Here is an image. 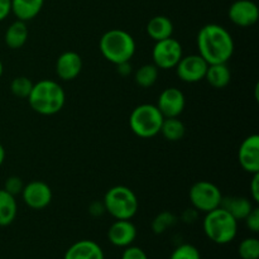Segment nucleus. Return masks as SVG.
<instances>
[{
    "instance_id": "1",
    "label": "nucleus",
    "mask_w": 259,
    "mask_h": 259,
    "mask_svg": "<svg viewBox=\"0 0 259 259\" xmlns=\"http://www.w3.org/2000/svg\"><path fill=\"white\" fill-rule=\"evenodd\" d=\"M197 50L199 55L207 62L228 63L234 53V39L227 28L217 23L204 25L197 33Z\"/></svg>"
},
{
    "instance_id": "2",
    "label": "nucleus",
    "mask_w": 259,
    "mask_h": 259,
    "mask_svg": "<svg viewBox=\"0 0 259 259\" xmlns=\"http://www.w3.org/2000/svg\"><path fill=\"white\" fill-rule=\"evenodd\" d=\"M28 103L33 111L40 115H55L65 106L66 93L57 81L39 80L33 83Z\"/></svg>"
},
{
    "instance_id": "3",
    "label": "nucleus",
    "mask_w": 259,
    "mask_h": 259,
    "mask_svg": "<svg viewBox=\"0 0 259 259\" xmlns=\"http://www.w3.org/2000/svg\"><path fill=\"white\" fill-rule=\"evenodd\" d=\"M101 55L114 65L129 62L136 55L137 45L131 33L123 29H110L104 33L99 42Z\"/></svg>"
},
{
    "instance_id": "4",
    "label": "nucleus",
    "mask_w": 259,
    "mask_h": 259,
    "mask_svg": "<svg viewBox=\"0 0 259 259\" xmlns=\"http://www.w3.org/2000/svg\"><path fill=\"white\" fill-rule=\"evenodd\" d=\"M205 235L219 245L229 244L237 238L238 222L223 207L206 212L202 222Z\"/></svg>"
},
{
    "instance_id": "5",
    "label": "nucleus",
    "mask_w": 259,
    "mask_h": 259,
    "mask_svg": "<svg viewBox=\"0 0 259 259\" xmlns=\"http://www.w3.org/2000/svg\"><path fill=\"white\" fill-rule=\"evenodd\" d=\"M105 210L115 220H131L139 209V201L136 192L129 187L118 185L106 191L104 196Z\"/></svg>"
},
{
    "instance_id": "6",
    "label": "nucleus",
    "mask_w": 259,
    "mask_h": 259,
    "mask_svg": "<svg viewBox=\"0 0 259 259\" xmlns=\"http://www.w3.org/2000/svg\"><path fill=\"white\" fill-rule=\"evenodd\" d=\"M163 115L153 104H142L136 106L129 116V126L139 138H153L159 134Z\"/></svg>"
},
{
    "instance_id": "7",
    "label": "nucleus",
    "mask_w": 259,
    "mask_h": 259,
    "mask_svg": "<svg viewBox=\"0 0 259 259\" xmlns=\"http://www.w3.org/2000/svg\"><path fill=\"white\" fill-rule=\"evenodd\" d=\"M189 199L195 210L206 214L220 206L223 194L219 187L212 182L197 181L190 189Z\"/></svg>"
},
{
    "instance_id": "8",
    "label": "nucleus",
    "mask_w": 259,
    "mask_h": 259,
    "mask_svg": "<svg viewBox=\"0 0 259 259\" xmlns=\"http://www.w3.org/2000/svg\"><path fill=\"white\" fill-rule=\"evenodd\" d=\"M182 56L184 53H182L181 43L172 37L156 42L152 50L153 65H156L158 70L175 68Z\"/></svg>"
},
{
    "instance_id": "9",
    "label": "nucleus",
    "mask_w": 259,
    "mask_h": 259,
    "mask_svg": "<svg viewBox=\"0 0 259 259\" xmlns=\"http://www.w3.org/2000/svg\"><path fill=\"white\" fill-rule=\"evenodd\" d=\"M207 67L209 65L206 61L197 53V55L182 56L175 68L180 80L187 83H196L204 80Z\"/></svg>"
},
{
    "instance_id": "10",
    "label": "nucleus",
    "mask_w": 259,
    "mask_h": 259,
    "mask_svg": "<svg viewBox=\"0 0 259 259\" xmlns=\"http://www.w3.org/2000/svg\"><path fill=\"white\" fill-rule=\"evenodd\" d=\"M156 106L163 118H179L185 110L186 99L177 88H167L159 94Z\"/></svg>"
},
{
    "instance_id": "11",
    "label": "nucleus",
    "mask_w": 259,
    "mask_h": 259,
    "mask_svg": "<svg viewBox=\"0 0 259 259\" xmlns=\"http://www.w3.org/2000/svg\"><path fill=\"white\" fill-rule=\"evenodd\" d=\"M20 195L24 204L33 210H42L47 207L53 196L51 187L43 181H32L24 185Z\"/></svg>"
},
{
    "instance_id": "12",
    "label": "nucleus",
    "mask_w": 259,
    "mask_h": 259,
    "mask_svg": "<svg viewBox=\"0 0 259 259\" xmlns=\"http://www.w3.org/2000/svg\"><path fill=\"white\" fill-rule=\"evenodd\" d=\"M228 17L238 27H252L259 19V8L252 0H237L229 7Z\"/></svg>"
},
{
    "instance_id": "13",
    "label": "nucleus",
    "mask_w": 259,
    "mask_h": 259,
    "mask_svg": "<svg viewBox=\"0 0 259 259\" xmlns=\"http://www.w3.org/2000/svg\"><path fill=\"white\" fill-rule=\"evenodd\" d=\"M239 164L250 175L259 174V136L250 134L242 142L238 151Z\"/></svg>"
},
{
    "instance_id": "14",
    "label": "nucleus",
    "mask_w": 259,
    "mask_h": 259,
    "mask_svg": "<svg viewBox=\"0 0 259 259\" xmlns=\"http://www.w3.org/2000/svg\"><path fill=\"white\" fill-rule=\"evenodd\" d=\"M82 71V58L77 52L66 51L56 61V73L62 81H72Z\"/></svg>"
},
{
    "instance_id": "15",
    "label": "nucleus",
    "mask_w": 259,
    "mask_h": 259,
    "mask_svg": "<svg viewBox=\"0 0 259 259\" xmlns=\"http://www.w3.org/2000/svg\"><path fill=\"white\" fill-rule=\"evenodd\" d=\"M137 228L131 220H115L108 230V239L114 247L125 248L134 243Z\"/></svg>"
},
{
    "instance_id": "16",
    "label": "nucleus",
    "mask_w": 259,
    "mask_h": 259,
    "mask_svg": "<svg viewBox=\"0 0 259 259\" xmlns=\"http://www.w3.org/2000/svg\"><path fill=\"white\" fill-rule=\"evenodd\" d=\"M63 259H105L104 250L96 242L82 239L67 248Z\"/></svg>"
},
{
    "instance_id": "17",
    "label": "nucleus",
    "mask_w": 259,
    "mask_h": 259,
    "mask_svg": "<svg viewBox=\"0 0 259 259\" xmlns=\"http://www.w3.org/2000/svg\"><path fill=\"white\" fill-rule=\"evenodd\" d=\"M220 207L227 210L237 222L244 220L247 215L253 210V204L248 197L244 196H223Z\"/></svg>"
},
{
    "instance_id": "18",
    "label": "nucleus",
    "mask_w": 259,
    "mask_h": 259,
    "mask_svg": "<svg viewBox=\"0 0 259 259\" xmlns=\"http://www.w3.org/2000/svg\"><path fill=\"white\" fill-rule=\"evenodd\" d=\"M45 0H12V13L18 20L29 22L42 10Z\"/></svg>"
},
{
    "instance_id": "19",
    "label": "nucleus",
    "mask_w": 259,
    "mask_h": 259,
    "mask_svg": "<svg viewBox=\"0 0 259 259\" xmlns=\"http://www.w3.org/2000/svg\"><path fill=\"white\" fill-rule=\"evenodd\" d=\"M147 33L154 42H158V40L172 37L174 24L166 15H156L147 24Z\"/></svg>"
},
{
    "instance_id": "20",
    "label": "nucleus",
    "mask_w": 259,
    "mask_h": 259,
    "mask_svg": "<svg viewBox=\"0 0 259 259\" xmlns=\"http://www.w3.org/2000/svg\"><path fill=\"white\" fill-rule=\"evenodd\" d=\"M28 34H29V32H28L25 22L17 19L8 27L7 32H5V45L10 50H19L27 43Z\"/></svg>"
},
{
    "instance_id": "21",
    "label": "nucleus",
    "mask_w": 259,
    "mask_h": 259,
    "mask_svg": "<svg viewBox=\"0 0 259 259\" xmlns=\"http://www.w3.org/2000/svg\"><path fill=\"white\" fill-rule=\"evenodd\" d=\"M204 80H206L209 85L214 89H224L229 85L232 80V72L227 63L209 65Z\"/></svg>"
},
{
    "instance_id": "22",
    "label": "nucleus",
    "mask_w": 259,
    "mask_h": 259,
    "mask_svg": "<svg viewBox=\"0 0 259 259\" xmlns=\"http://www.w3.org/2000/svg\"><path fill=\"white\" fill-rule=\"evenodd\" d=\"M18 205L15 196L0 189V227H9L17 218Z\"/></svg>"
},
{
    "instance_id": "23",
    "label": "nucleus",
    "mask_w": 259,
    "mask_h": 259,
    "mask_svg": "<svg viewBox=\"0 0 259 259\" xmlns=\"http://www.w3.org/2000/svg\"><path fill=\"white\" fill-rule=\"evenodd\" d=\"M159 133L169 142L181 141L186 133L185 124L179 118H164Z\"/></svg>"
},
{
    "instance_id": "24",
    "label": "nucleus",
    "mask_w": 259,
    "mask_h": 259,
    "mask_svg": "<svg viewBox=\"0 0 259 259\" xmlns=\"http://www.w3.org/2000/svg\"><path fill=\"white\" fill-rule=\"evenodd\" d=\"M158 78V68L153 63H147L141 66L134 75V80L138 86L143 89L152 88Z\"/></svg>"
},
{
    "instance_id": "25",
    "label": "nucleus",
    "mask_w": 259,
    "mask_h": 259,
    "mask_svg": "<svg viewBox=\"0 0 259 259\" xmlns=\"http://www.w3.org/2000/svg\"><path fill=\"white\" fill-rule=\"evenodd\" d=\"M177 223V218L172 212H159L152 222V230L154 234H163L167 229L174 227Z\"/></svg>"
},
{
    "instance_id": "26",
    "label": "nucleus",
    "mask_w": 259,
    "mask_h": 259,
    "mask_svg": "<svg viewBox=\"0 0 259 259\" xmlns=\"http://www.w3.org/2000/svg\"><path fill=\"white\" fill-rule=\"evenodd\" d=\"M238 253L242 259H258L259 258V240L255 237L245 238L238 247Z\"/></svg>"
},
{
    "instance_id": "27",
    "label": "nucleus",
    "mask_w": 259,
    "mask_h": 259,
    "mask_svg": "<svg viewBox=\"0 0 259 259\" xmlns=\"http://www.w3.org/2000/svg\"><path fill=\"white\" fill-rule=\"evenodd\" d=\"M33 82L30 78L25 77V76H18V77L13 78L10 82V91L14 96L20 99H28L30 91H32Z\"/></svg>"
},
{
    "instance_id": "28",
    "label": "nucleus",
    "mask_w": 259,
    "mask_h": 259,
    "mask_svg": "<svg viewBox=\"0 0 259 259\" xmlns=\"http://www.w3.org/2000/svg\"><path fill=\"white\" fill-rule=\"evenodd\" d=\"M169 259H201V254L195 245L185 243L175 248L169 255Z\"/></svg>"
},
{
    "instance_id": "29",
    "label": "nucleus",
    "mask_w": 259,
    "mask_h": 259,
    "mask_svg": "<svg viewBox=\"0 0 259 259\" xmlns=\"http://www.w3.org/2000/svg\"><path fill=\"white\" fill-rule=\"evenodd\" d=\"M23 187H24V184H23L22 179L17 176H10L9 179H7V181L4 184L5 191L9 192L13 196H17V195L22 194Z\"/></svg>"
},
{
    "instance_id": "30",
    "label": "nucleus",
    "mask_w": 259,
    "mask_h": 259,
    "mask_svg": "<svg viewBox=\"0 0 259 259\" xmlns=\"http://www.w3.org/2000/svg\"><path fill=\"white\" fill-rule=\"evenodd\" d=\"M120 259H148V255L142 248L129 245V247L124 248Z\"/></svg>"
},
{
    "instance_id": "31",
    "label": "nucleus",
    "mask_w": 259,
    "mask_h": 259,
    "mask_svg": "<svg viewBox=\"0 0 259 259\" xmlns=\"http://www.w3.org/2000/svg\"><path fill=\"white\" fill-rule=\"evenodd\" d=\"M245 227L250 230L252 233L257 234L259 232V209L258 207H253L252 211L247 215L244 219Z\"/></svg>"
},
{
    "instance_id": "32",
    "label": "nucleus",
    "mask_w": 259,
    "mask_h": 259,
    "mask_svg": "<svg viewBox=\"0 0 259 259\" xmlns=\"http://www.w3.org/2000/svg\"><path fill=\"white\" fill-rule=\"evenodd\" d=\"M250 196L254 202H259V174H254L250 182Z\"/></svg>"
},
{
    "instance_id": "33",
    "label": "nucleus",
    "mask_w": 259,
    "mask_h": 259,
    "mask_svg": "<svg viewBox=\"0 0 259 259\" xmlns=\"http://www.w3.org/2000/svg\"><path fill=\"white\" fill-rule=\"evenodd\" d=\"M12 13V0H0V22L7 19Z\"/></svg>"
},
{
    "instance_id": "34",
    "label": "nucleus",
    "mask_w": 259,
    "mask_h": 259,
    "mask_svg": "<svg viewBox=\"0 0 259 259\" xmlns=\"http://www.w3.org/2000/svg\"><path fill=\"white\" fill-rule=\"evenodd\" d=\"M105 211H106V210H105V206H104L103 201H101V202L100 201L93 202V204L90 205V207H89V212H90V214L93 215V217H95V218L101 217V215H103Z\"/></svg>"
},
{
    "instance_id": "35",
    "label": "nucleus",
    "mask_w": 259,
    "mask_h": 259,
    "mask_svg": "<svg viewBox=\"0 0 259 259\" xmlns=\"http://www.w3.org/2000/svg\"><path fill=\"white\" fill-rule=\"evenodd\" d=\"M197 219V210H195L194 207L192 209L185 210V212L182 214V220L187 224H192L195 223V220Z\"/></svg>"
},
{
    "instance_id": "36",
    "label": "nucleus",
    "mask_w": 259,
    "mask_h": 259,
    "mask_svg": "<svg viewBox=\"0 0 259 259\" xmlns=\"http://www.w3.org/2000/svg\"><path fill=\"white\" fill-rule=\"evenodd\" d=\"M116 67H118V72L121 76H128L129 73H132V66L129 62L119 63V65H116Z\"/></svg>"
},
{
    "instance_id": "37",
    "label": "nucleus",
    "mask_w": 259,
    "mask_h": 259,
    "mask_svg": "<svg viewBox=\"0 0 259 259\" xmlns=\"http://www.w3.org/2000/svg\"><path fill=\"white\" fill-rule=\"evenodd\" d=\"M4 159H5V149H4V147L0 144V166L4 163Z\"/></svg>"
},
{
    "instance_id": "38",
    "label": "nucleus",
    "mask_w": 259,
    "mask_h": 259,
    "mask_svg": "<svg viewBox=\"0 0 259 259\" xmlns=\"http://www.w3.org/2000/svg\"><path fill=\"white\" fill-rule=\"evenodd\" d=\"M3 72H4V66H3V62L0 61V77H2Z\"/></svg>"
}]
</instances>
